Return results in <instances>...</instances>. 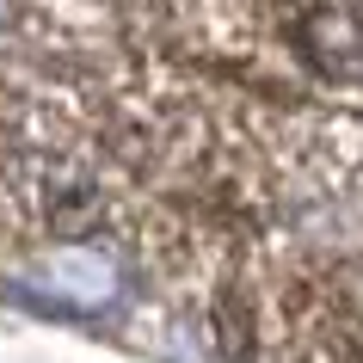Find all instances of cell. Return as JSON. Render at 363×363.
<instances>
[{"mask_svg": "<svg viewBox=\"0 0 363 363\" xmlns=\"http://www.w3.org/2000/svg\"><path fill=\"white\" fill-rule=\"evenodd\" d=\"M216 302L234 333V363H363V247L296 259L277 234Z\"/></svg>", "mask_w": 363, "mask_h": 363, "instance_id": "cell-2", "label": "cell"}, {"mask_svg": "<svg viewBox=\"0 0 363 363\" xmlns=\"http://www.w3.org/2000/svg\"><path fill=\"white\" fill-rule=\"evenodd\" d=\"M142 56L326 117H363L351 0H142Z\"/></svg>", "mask_w": 363, "mask_h": 363, "instance_id": "cell-1", "label": "cell"}]
</instances>
